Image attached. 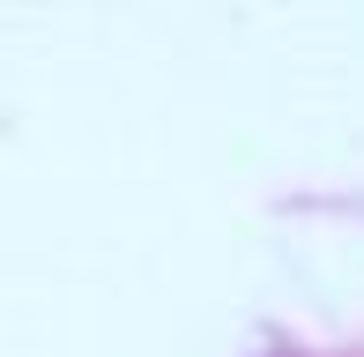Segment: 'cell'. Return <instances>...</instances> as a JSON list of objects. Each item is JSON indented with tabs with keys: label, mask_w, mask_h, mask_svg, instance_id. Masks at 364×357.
Returning <instances> with one entry per match:
<instances>
[]
</instances>
